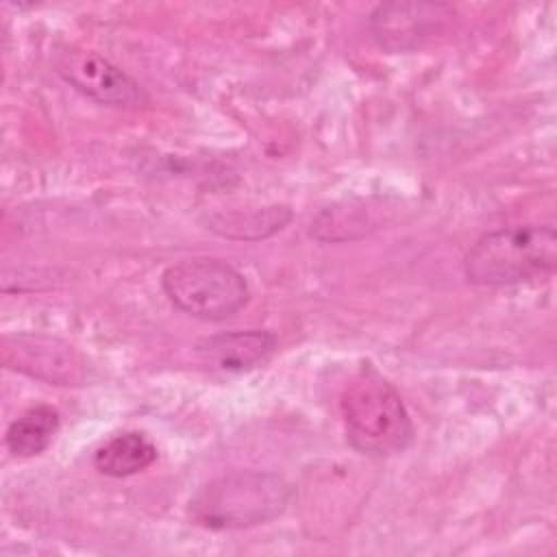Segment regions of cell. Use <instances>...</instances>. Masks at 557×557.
<instances>
[{"mask_svg": "<svg viewBox=\"0 0 557 557\" xmlns=\"http://www.w3.org/2000/svg\"><path fill=\"white\" fill-rule=\"evenodd\" d=\"M342 418L348 444L376 457L403 453L413 437L409 413L392 387L374 368H361L344 387Z\"/></svg>", "mask_w": 557, "mask_h": 557, "instance_id": "obj_1", "label": "cell"}, {"mask_svg": "<svg viewBox=\"0 0 557 557\" xmlns=\"http://www.w3.org/2000/svg\"><path fill=\"white\" fill-rule=\"evenodd\" d=\"M283 476L259 470H239L202 485L189 500V518L211 531H237L263 524L289 503Z\"/></svg>", "mask_w": 557, "mask_h": 557, "instance_id": "obj_2", "label": "cell"}, {"mask_svg": "<svg viewBox=\"0 0 557 557\" xmlns=\"http://www.w3.org/2000/svg\"><path fill=\"white\" fill-rule=\"evenodd\" d=\"M557 265V235L548 224H524L485 233L463 257V272L476 285H516L544 278Z\"/></svg>", "mask_w": 557, "mask_h": 557, "instance_id": "obj_3", "label": "cell"}, {"mask_svg": "<svg viewBox=\"0 0 557 557\" xmlns=\"http://www.w3.org/2000/svg\"><path fill=\"white\" fill-rule=\"evenodd\" d=\"M161 285L174 307L200 320L231 318L250 298L246 278L218 259L178 261L163 272Z\"/></svg>", "mask_w": 557, "mask_h": 557, "instance_id": "obj_4", "label": "cell"}, {"mask_svg": "<svg viewBox=\"0 0 557 557\" xmlns=\"http://www.w3.org/2000/svg\"><path fill=\"white\" fill-rule=\"evenodd\" d=\"M455 17L442 2H385L370 17L372 35L387 52H409L442 35Z\"/></svg>", "mask_w": 557, "mask_h": 557, "instance_id": "obj_5", "label": "cell"}, {"mask_svg": "<svg viewBox=\"0 0 557 557\" xmlns=\"http://www.w3.org/2000/svg\"><path fill=\"white\" fill-rule=\"evenodd\" d=\"M54 67L76 91L100 104L122 109L141 100L139 85L91 50L63 48L54 59Z\"/></svg>", "mask_w": 557, "mask_h": 557, "instance_id": "obj_6", "label": "cell"}, {"mask_svg": "<svg viewBox=\"0 0 557 557\" xmlns=\"http://www.w3.org/2000/svg\"><path fill=\"white\" fill-rule=\"evenodd\" d=\"M2 361L7 368L54 385H81L85 363L78 352L48 335H13L2 339Z\"/></svg>", "mask_w": 557, "mask_h": 557, "instance_id": "obj_7", "label": "cell"}, {"mask_svg": "<svg viewBox=\"0 0 557 557\" xmlns=\"http://www.w3.org/2000/svg\"><path fill=\"white\" fill-rule=\"evenodd\" d=\"M276 348V335L270 331H231L202 337L194 352L209 370L246 372L265 363Z\"/></svg>", "mask_w": 557, "mask_h": 557, "instance_id": "obj_8", "label": "cell"}, {"mask_svg": "<svg viewBox=\"0 0 557 557\" xmlns=\"http://www.w3.org/2000/svg\"><path fill=\"white\" fill-rule=\"evenodd\" d=\"M154 459L157 446L144 433L126 431L111 437L96 450L94 466L109 476H131L152 466Z\"/></svg>", "mask_w": 557, "mask_h": 557, "instance_id": "obj_9", "label": "cell"}, {"mask_svg": "<svg viewBox=\"0 0 557 557\" xmlns=\"http://www.w3.org/2000/svg\"><path fill=\"white\" fill-rule=\"evenodd\" d=\"M59 424V411L50 405L30 407L9 424L4 435L7 448L15 457H35L52 444Z\"/></svg>", "mask_w": 557, "mask_h": 557, "instance_id": "obj_10", "label": "cell"}]
</instances>
